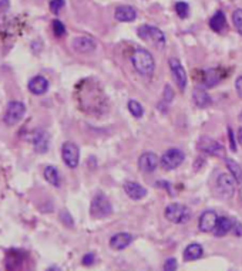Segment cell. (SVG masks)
I'll use <instances>...</instances> for the list:
<instances>
[{
	"label": "cell",
	"mask_w": 242,
	"mask_h": 271,
	"mask_svg": "<svg viewBox=\"0 0 242 271\" xmlns=\"http://www.w3.org/2000/svg\"><path fill=\"white\" fill-rule=\"evenodd\" d=\"M124 192L127 193V196L133 200H140V199L146 198V195H147V189L141 186L137 182H126Z\"/></svg>",
	"instance_id": "cell-15"
},
{
	"label": "cell",
	"mask_w": 242,
	"mask_h": 271,
	"mask_svg": "<svg viewBox=\"0 0 242 271\" xmlns=\"http://www.w3.org/2000/svg\"><path fill=\"white\" fill-rule=\"evenodd\" d=\"M95 42L88 37V36H79L73 39L72 42V47L76 53H80V54H87V53H91L95 50Z\"/></svg>",
	"instance_id": "cell-13"
},
{
	"label": "cell",
	"mask_w": 242,
	"mask_h": 271,
	"mask_svg": "<svg viewBox=\"0 0 242 271\" xmlns=\"http://www.w3.org/2000/svg\"><path fill=\"white\" fill-rule=\"evenodd\" d=\"M53 33L57 36V37H62L66 34V27L64 24L60 20H54L53 21Z\"/></svg>",
	"instance_id": "cell-28"
},
{
	"label": "cell",
	"mask_w": 242,
	"mask_h": 271,
	"mask_svg": "<svg viewBox=\"0 0 242 271\" xmlns=\"http://www.w3.org/2000/svg\"><path fill=\"white\" fill-rule=\"evenodd\" d=\"M128 111L131 112L133 116H136V118H141L143 114H144L143 105L140 104L138 101H136V100H130V101H128Z\"/></svg>",
	"instance_id": "cell-25"
},
{
	"label": "cell",
	"mask_w": 242,
	"mask_h": 271,
	"mask_svg": "<svg viewBox=\"0 0 242 271\" xmlns=\"http://www.w3.org/2000/svg\"><path fill=\"white\" fill-rule=\"evenodd\" d=\"M228 136H230V141H231V149L232 151H237V145L234 142V134H232V129L228 126Z\"/></svg>",
	"instance_id": "cell-35"
},
{
	"label": "cell",
	"mask_w": 242,
	"mask_h": 271,
	"mask_svg": "<svg viewBox=\"0 0 242 271\" xmlns=\"http://www.w3.org/2000/svg\"><path fill=\"white\" fill-rule=\"evenodd\" d=\"M175 11L178 13V16L181 19H185V17L188 16V13H190V6H188V3H185V1H178V3L175 4Z\"/></svg>",
	"instance_id": "cell-27"
},
{
	"label": "cell",
	"mask_w": 242,
	"mask_h": 271,
	"mask_svg": "<svg viewBox=\"0 0 242 271\" xmlns=\"http://www.w3.org/2000/svg\"><path fill=\"white\" fill-rule=\"evenodd\" d=\"M192 98H194V103L197 107H200V108H207V107H210L212 104V98H211V95L207 93V90H204V88H195L194 90V94H192Z\"/></svg>",
	"instance_id": "cell-19"
},
{
	"label": "cell",
	"mask_w": 242,
	"mask_h": 271,
	"mask_svg": "<svg viewBox=\"0 0 242 271\" xmlns=\"http://www.w3.org/2000/svg\"><path fill=\"white\" fill-rule=\"evenodd\" d=\"M238 141L241 142L242 145V128H240V131H238Z\"/></svg>",
	"instance_id": "cell-37"
},
{
	"label": "cell",
	"mask_w": 242,
	"mask_h": 271,
	"mask_svg": "<svg viewBox=\"0 0 242 271\" xmlns=\"http://www.w3.org/2000/svg\"><path fill=\"white\" fill-rule=\"evenodd\" d=\"M240 121H242V111H241V114H240Z\"/></svg>",
	"instance_id": "cell-38"
},
{
	"label": "cell",
	"mask_w": 242,
	"mask_h": 271,
	"mask_svg": "<svg viewBox=\"0 0 242 271\" xmlns=\"http://www.w3.org/2000/svg\"><path fill=\"white\" fill-rule=\"evenodd\" d=\"M165 217L171 223H175V224H181V223H185L188 221L191 217L190 209L184 205H179V203H171L165 208Z\"/></svg>",
	"instance_id": "cell-4"
},
{
	"label": "cell",
	"mask_w": 242,
	"mask_h": 271,
	"mask_svg": "<svg viewBox=\"0 0 242 271\" xmlns=\"http://www.w3.org/2000/svg\"><path fill=\"white\" fill-rule=\"evenodd\" d=\"M44 179H46L50 185L56 186V188L60 186V173H59V170H57V167L56 166L49 165V166L44 167Z\"/></svg>",
	"instance_id": "cell-23"
},
{
	"label": "cell",
	"mask_w": 242,
	"mask_h": 271,
	"mask_svg": "<svg viewBox=\"0 0 242 271\" xmlns=\"http://www.w3.org/2000/svg\"><path fill=\"white\" fill-rule=\"evenodd\" d=\"M64 7V0H52L50 1V9L53 13H59Z\"/></svg>",
	"instance_id": "cell-30"
},
{
	"label": "cell",
	"mask_w": 242,
	"mask_h": 271,
	"mask_svg": "<svg viewBox=\"0 0 242 271\" xmlns=\"http://www.w3.org/2000/svg\"><path fill=\"white\" fill-rule=\"evenodd\" d=\"M227 26V19H225V14L221 10L217 11L210 20V27L217 33H221Z\"/></svg>",
	"instance_id": "cell-22"
},
{
	"label": "cell",
	"mask_w": 242,
	"mask_h": 271,
	"mask_svg": "<svg viewBox=\"0 0 242 271\" xmlns=\"http://www.w3.org/2000/svg\"><path fill=\"white\" fill-rule=\"evenodd\" d=\"M113 212L110 200L105 198L103 193H97L94 199L91 200V206H90V215L95 219H104L107 216H110Z\"/></svg>",
	"instance_id": "cell-3"
},
{
	"label": "cell",
	"mask_w": 242,
	"mask_h": 271,
	"mask_svg": "<svg viewBox=\"0 0 242 271\" xmlns=\"http://www.w3.org/2000/svg\"><path fill=\"white\" fill-rule=\"evenodd\" d=\"M215 74H217L215 70H210V71L207 73V78H205L207 87H214L215 84L220 81V77H218V75H215Z\"/></svg>",
	"instance_id": "cell-29"
},
{
	"label": "cell",
	"mask_w": 242,
	"mask_h": 271,
	"mask_svg": "<svg viewBox=\"0 0 242 271\" xmlns=\"http://www.w3.org/2000/svg\"><path fill=\"white\" fill-rule=\"evenodd\" d=\"M184 159H185V155L181 149L171 148L162 154V157L160 159V163L165 170H172V169H177L184 162Z\"/></svg>",
	"instance_id": "cell-6"
},
{
	"label": "cell",
	"mask_w": 242,
	"mask_h": 271,
	"mask_svg": "<svg viewBox=\"0 0 242 271\" xmlns=\"http://www.w3.org/2000/svg\"><path fill=\"white\" fill-rule=\"evenodd\" d=\"M232 23H234V27L237 29V32L242 36V9H237L232 13Z\"/></svg>",
	"instance_id": "cell-26"
},
{
	"label": "cell",
	"mask_w": 242,
	"mask_h": 271,
	"mask_svg": "<svg viewBox=\"0 0 242 271\" xmlns=\"http://www.w3.org/2000/svg\"><path fill=\"white\" fill-rule=\"evenodd\" d=\"M95 257L93 253H88V254H85L84 257H83V264L84 266H91L93 263H94Z\"/></svg>",
	"instance_id": "cell-32"
},
{
	"label": "cell",
	"mask_w": 242,
	"mask_h": 271,
	"mask_svg": "<svg viewBox=\"0 0 242 271\" xmlns=\"http://www.w3.org/2000/svg\"><path fill=\"white\" fill-rule=\"evenodd\" d=\"M114 16L118 21H134L137 17V10L133 6L123 4L117 7Z\"/></svg>",
	"instance_id": "cell-17"
},
{
	"label": "cell",
	"mask_w": 242,
	"mask_h": 271,
	"mask_svg": "<svg viewBox=\"0 0 242 271\" xmlns=\"http://www.w3.org/2000/svg\"><path fill=\"white\" fill-rule=\"evenodd\" d=\"M160 165V158L154 152H144L138 158V169L144 173H153Z\"/></svg>",
	"instance_id": "cell-11"
},
{
	"label": "cell",
	"mask_w": 242,
	"mask_h": 271,
	"mask_svg": "<svg viewBox=\"0 0 242 271\" xmlns=\"http://www.w3.org/2000/svg\"><path fill=\"white\" fill-rule=\"evenodd\" d=\"M62 158H63L64 163L69 167L79 166V162H80V149L79 146L76 145L74 142H64L63 146H62Z\"/></svg>",
	"instance_id": "cell-7"
},
{
	"label": "cell",
	"mask_w": 242,
	"mask_h": 271,
	"mask_svg": "<svg viewBox=\"0 0 242 271\" xmlns=\"http://www.w3.org/2000/svg\"><path fill=\"white\" fill-rule=\"evenodd\" d=\"M217 221H218L217 213L214 210H205L200 216V220H198V229L202 233H211L215 229Z\"/></svg>",
	"instance_id": "cell-12"
},
{
	"label": "cell",
	"mask_w": 242,
	"mask_h": 271,
	"mask_svg": "<svg viewBox=\"0 0 242 271\" xmlns=\"http://www.w3.org/2000/svg\"><path fill=\"white\" fill-rule=\"evenodd\" d=\"M225 165L228 167V170H230V173H231L234 179L237 180V182H240L242 183V169L241 166L234 161V159H225Z\"/></svg>",
	"instance_id": "cell-24"
},
{
	"label": "cell",
	"mask_w": 242,
	"mask_h": 271,
	"mask_svg": "<svg viewBox=\"0 0 242 271\" xmlns=\"http://www.w3.org/2000/svg\"><path fill=\"white\" fill-rule=\"evenodd\" d=\"M202 246L198 243H191L185 247V250L182 253V257L185 261H194L198 260L201 256H202Z\"/></svg>",
	"instance_id": "cell-20"
},
{
	"label": "cell",
	"mask_w": 242,
	"mask_h": 271,
	"mask_svg": "<svg viewBox=\"0 0 242 271\" xmlns=\"http://www.w3.org/2000/svg\"><path fill=\"white\" fill-rule=\"evenodd\" d=\"M241 198H242V188H241Z\"/></svg>",
	"instance_id": "cell-39"
},
{
	"label": "cell",
	"mask_w": 242,
	"mask_h": 271,
	"mask_svg": "<svg viewBox=\"0 0 242 271\" xmlns=\"http://www.w3.org/2000/svg\"><path fill=\"white\" fill-rule=\"evenodd\" d=\"M26 114V107L20 101H11L10 104L7 105L6 112L3 116V121L7 126H14L16 124H19L23 116Z\"/></svg>",
	"instance_id": "cell-5"
},
{
	"label": "cell",
	"mask_w": 242,
	"mask_h": 271,
	"mask_svg": "<svg viewBox=\"0 0 242 271\" xmlns=\"http://www.w3.org/2000/svg\"><path fill=\"white\" fill-rule=\"evenodd\" d=\"M33 145L39 154H46L49 149V135L44 131H37L33 135Z\"/></svg>",
	"instance_id": "cell-18"
},
{
	"label": "cell",
	"mask_w": 242,
	"mask_h": 271,
	"mask_svg": "<svg viewBox=\"0 0 242 271\" xmlns=\"http://www.w3.org/2000/svg\"><path fill=\"white\" fill-rule=\"evenodd\" d=\"M198 149L202 151L204 154L225 159V148H224V145H221L218 141H215L212 138H207V136L201 138L200 142H198Z\"/></svg>",
	"instance_id": "cell-8"
},
{
	"label": "cell",
	"mask_w": 242,
	"mask_h": 271,
	"mask_svg": "<svg viewBox=\"0 0 242 271\" xmlns=\"http://www.w3.org/2000/svg\"><path fill=\"white\" fill-rule=\"evenodd\" d=\"M235 90L238 93V97L242 100V75H240L235 81Z\"/></svg>",
	"instance_id": "cell-33"
},
{
	"label": "cell",
	"mask_w": 242,
	"mask_h": 271,
	"mask_svg": "<svg viewBox=\"0 0 242 271\" xmlns=\"http://www.w3.org/2000/svg\"><path fill=\"white\" fill-rule=\"evenodd\" d=\"M232 231L237 234V236H241L242 234V224H240L238 221H234V226H232Z\"/></svg>",
	"instance_id": "cell-34"
},
{
	"label": "cell",
	"mask_w": 242,
	"mask_h": 271,
	"mask_svg": "<svg viewBox=\"0 0 242 271\" xmlns=\"http://www.w3.org/2000/svg\"><path fill=\"white\" fill-rule=\"evenodd\" d=\"M164 270L165 271H174L177 270V260L174 257H169L164 263Z\"/></svg>",
	"instance_id": "cell-31"
},
{
	"label": "cell",
	"mask_w": 242,
	"mask_h": 271,
	"mask_svg": "<svg viewBox=\"0 0 242 271\" xmlns=\"http://www.w3.org/2000/svg\"><path fill=\"white\" fill-rule=\"evenodd\" d=\"M133 241V236L130 233H117L110 239V247L114 250H124Z\"/></svg>",
	"instance_id": "cell-16"
},
{
	"label": "cell",
	"mask_w": 242,
	"mask_h": 271,
	"mask_svg": "<svg viewBox=\"0 0 242 271\" xmlns=\"http://www.w3.org/2000/svg\"><path fill=\"white\" fill-rule=\"evenodd\" d=\"M138 37L146 42L150 46L156 47V49H162L165 46V34L161 32L156 26H150V24H143L138 27Z\"/></svg>",
	"instance_id": "cell-2"
},
{
	"label": "cell",
	"mask_w": 242,
	"mask_h": 271,
	"mask_svg": "<svg viewBox=\"0 0 242 271\" xmlns=\"http://www.w3.org/2000/svg\"><path fill=\"white\" fill-rule=\"evenodd\" d=\"M131 63L141 75H151L156 70V61L151 53L144 49H136L131 54Z\"/></svg>",
	"instance_id": "cell-1"
},
{
	"label": "cell",
	"mask_w": 242,
	"mask_h": 271,
	"mask_svg": "<svg viewBox=\"0 0 242 271\" xmlns=\"http://www.w3.org/2000/svg\"><path fill=\"white\" fill-rule=\"evenodd\" d=\"M9 6V0H0V10Z\"/></svg>",
	"instance_id": "cell-36"
},
{
	"label": "cell",
	"mask_w": 242,
	"mask_h": 271,
	"mask_svg": "<svg viewBox=\"0 0 242 271\" xmlns=\"http://www.w3.org/2000/svg\"><path fill=\"white\" fill-rule=\"evenodd\" d=\"M232 226H234V221L230 217L221 216V217H218V221H217V226L214 229V233H215V236H220V237L225 236L230 231H232Z\"/></svg>",
	"instance_id": "cell-21"
},
{
	"label": "cell",
	"mask_w": 242,
	"mask_h": 271,
	"mask_svg": "<svg viewBox=\"0 0 242 271\" xmlns=\"http://www.w3.org/2000/svg\"><path fill=\"white\" fill-rule=\"evenodd\" d=\"M169 68H171V73L175 78V83L178 85V88L181 91H184L187 88V73H185V68L184 65L179 63L178 58H169Z\"/></svg>",
	"instance_id": "cell-10"
},
{
	"label": "cell",
	"mask_w": 242,
	"mask_h": 271,
	"mask_svg": "<svg viewBox=\"0 0 242 271\" xmlns=\"http://www.w3.org/2000/svg\"><path fill=\"white\" fill-rule=\"evenodd\" d=\"M30 93L34 95H43L47 93L49 90V81L46 77L43 75H34L33 78H30V81L27 84Z\"/></svg>",
	"instance_id": "cell-14"
},
{
	"label": "cell",
	"mask_w": 242,
	"mask_h": 271,
	"mask_svg": "<svg viewBox=\"0 0 242 271\" xmlns=\"http://www.w3.org/2000/svg\"><path fill=\"white\" fill-rule=\"evenodd\" d=\"M235 179L231 173H221L217 179V189L221 193L222 198H232L235 192Z\"/></svg>",
	"instance_id": "cell-9"
}]
</instances>
